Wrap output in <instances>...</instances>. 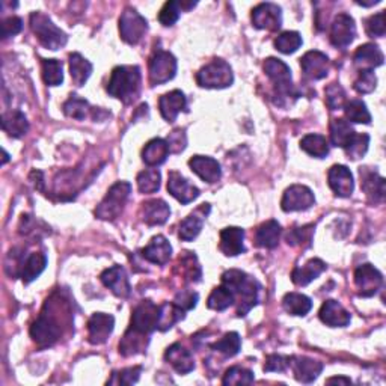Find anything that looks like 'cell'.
I'll return each mask as SVG.
<instances>
[{"instance_id": "18", "label": "cell", "mask_w": 386, "mask_h": 386, "mask_svg": "<svg viewBox=\"0 0 386 386\" xmlns=\"http://www.w3.org/2000/svg\"><path fill=\"white\" fill-rule=\"evenodd\" d=\"M168 192L174 197L177 201H180L181 204H190V202L199 198L201 192L197 186H193L181 174H178L177 171L169 172L168 177Z\"/></svg>"}, {"instance_id": "37", "label": "cell", "mask_w": 386, "mask_h": 386, "mask_svg": "<svg viewBox=\"0 0 386 386\" xmlns=\"http://www.w3.org/2000/svg\"><path fill=\"white\" fill-rule=\"evenodd\" d=\"M93 73V64L80 53L69 55V74L76 86H84Z\"/></svg>"}, {"instance_id": "59", "label": "cell", "mask_w": 386, "mask_h": 386, "mask_svg": "<svg viewBox=\"0 0 386 386\" xmlns=\"http://www.w3.org/2000/svg\"><path fill=\"white\" fill-rule=\"evenodd\" d=\"M290 362H291L290 357H282V354H269L266 364H264V371L282 373L290 367Z\"/></svg>"}, {"instance_id": "24", "label": "cell", "mask_w": 386, "mask_h": 386, "mask_svg": "<svg viewBox=\"0 0 386 386\" xmlns=\"http://www.w3.org/2000/svg\"><path fill=\"white\" fill-rule=\"evenodd\" d=\"M220 251L227 257H237L246 251L245 229L239 227H228L220 232Z\"/></svg>"}, {"instance_id": "5", "label": "cell", "mask_w": 386, "mask_h": 386, "mask_svg": "<svg viewBox=\"0 0 386 386\" xmlns=\"http://www.w3.org/2000/svg\"><path fill=\"white\" fill-rule=\"evenodd\" d=\"M131 193V185L127 181H118L112 186L103 201L95 208V216L101 220H114L124 210L126 202Z\"/></svg>"}, {"instance_id": "6", "label": "cell", "mask_w": 386, "mask_h": 386, "mask_svg": "<svg viewBox=\"0 0 386 386\" xmlns=\"http://www.w3.org/2000/svg\"><path fill=\"white\" fill-rule=\"evenodd\" d=\"M30 27H32L38 41L48 50H59L68 41V36L64 30H60L52 20L43 13L30 14Z\"/></svg>"}, {"instance_id": "27", "label": "cell", "mask_w": 386, "mask_h": 386, "mask_svg": "<svg viewBox=\"0 0 386 386\" xmlns=\"http://www.w3.org/2000/svg\"><path fill=\"white\" fill-rule=\"evenodd\" d=\"M186 106H187L186 97L178 89L171 91V93L161 95L159 100L160 114L168 121V123H174L180 112L186 110Z\"/></svg>"}, {"instance_id": "1", "label": "cell", "mask_w": 386, "mask_h": 386, "mask_svg": "<svg viewBox=\"0 0 386 386\" xmlns=\"http://www.w3.org/2000/svg\"><path fill=\"white\" fill-rule=\"evenodd\" d=\"M48 299L39 317L30 326V337L41 349L52 347L62 337L64 329L71 323V311L60 299Z\"/></svg>"}, {"instance_id": "31", "label": "cell", "mask_w": 386, "mask_h": 386, "mask_svg": "<svg viewBox=\"0 0 386 386\" xmlns=\"http://www.w3.org/2000/svg\"><path fill=\"white\" fill-rule=\"evenodd\" d=\"M361 186L373 202H382L385 199V178L375 171L361 168Z\"/></svg>"}, {"instance_id": "44", "label": "cell", "mask_w": 386, "mask_h": 386, "mask_svg": "<svg viewBox=\"0 0 386 386\" xmlns=\"http://www.w3.org/2000/svg\"><path fill=\"white\" fill-rule=\"evenodd\" d=\"M182 317H185V311L180 310L177 305L172 302H166L164 305H160V317H159V331L165 332L171 329L177 321H180Z\"/></svg>"}, {"instance_id": "25", "label": "cell", "mask_w": 386, "mask_h": 386, "mask_svg": "<svg viewBox=\"0 0 386 386\" xmlns=\"http://www.w3.org/2000/svg\"><path fill=\"white\" fill-rule=\"evenodd\" d=\"M142 257L152 264L165 266L172 257V246L171 243L164 236L152 237L148 243V246L142 249Z\"/></svg>"}, {"instance_id": "8", "label": "cell", "mask_w": 386, "mask_h": 386, "mask_svg": "<svg viewBox=\"0 0 386 386\" xmlns=\"http://www.w3.org/2000/svg\"><path fill=\"white\" fill-rule=\"evenodd\" d=\"M177 59L166 50H157L149 59V82L152 86L164 85L175 77Z\"/></svg>"}, {"instance_id": "49", "label": "cell", "mask_w": 386, "mask_h": 386, "mask_svg": "<svg viewBox=\"0 0 386 386\" xmlns=\"http://www.w3.org/2000/svg\"><path fill=\"white\" fill-rule=\"evenodd\" d=\"M136 181L139 192L149 195V193H156L160 189L161 175L157 169H147L140 172Z\"/></svg>"}, {"instance_id": "57", "label": "cell", "mask_w": 386, "mask_h": 386, "mask_svg": "<svg viewBox=\"0 0 386 386\" xmlns=\"http://www.w3.org/2000/svg\"><path fill=\"white\" fill-rule=\"evenodd\" d=\"M365 30L371 38H382L386 32L385 25V11H380L378 14L371 15L367 22H365Z\"/></svg>"}, {"instance_id": "17", "label": "cell", "mask_w": 386, "mask_h": 386, "mask_svg": "<svg viewBox=\"0 0 386 386\" xmlns=\"http://www.w3.org/2000/svg\"><path fill=\"white\" fill-rule=\"evenodd\" d=\"M100 279L112 293L115 294L117 298L126 299L131 294L130 281H128L127 272L124 270V267L112 266L101 273Z\"/></svg>"}, {"instance_id": "38", "label": "cell", "mask_w": 386, "mask_h": 386, "mask_svg": "<svg viewBox=\"0 0 386 386\" xmlns=\"http://www.w3.org/2000/svg\"><path fill=\"white\" fill-rule=\"evenodd\" d=\"M282 307L291 316H299L303 317L311 311L312 302L308 296L300 293H287L282 299Z\"/></svg>"}, {"instance_id": "50", "label": "cell", "mask_w": 386, "mask_h": 386, "mask_svg": "<svg viewBox=\"0 0 386 386\" xmlns=\"http://www.w3.org/2000/svg\"><path fill=\"white\" fill-rule=\"evenodd\" d=\"M255 380V375L248 368L243 367H231L223 374V385H251Z\"/></svg>"}, {"instance_id": "52", "label": "cell", "mask_w": 386, "mask_h": 386, "mask_svg": "<svg viewBox=\"0 0 386 386\" xmlns=\"http://www.w3.org/2000/svg\"><path fill=\"white\" fill-rule=\"evenodd\" d=\"M324 94H326V105L331 110L344 109L345 103H347V95H345V91L337 82L331 84L326 88V91H324Z\"/></svg>"}, {"instance_id": "15", "label": "cell", "mask_w": 386, "mask_h": 386, "mask_svg": "<svg viewBox=\"0 0 386 386\" xmlns=\"http://www.w3.org/2000/svg\"><path fill=\"white\" fill-rule=\"evenodd\" d=\"M114 326H115L114 316L105 312L93 314V317H91L88 321L89 342L94 345L105 344L110 337V333L114 332Z\"/></svg>"}, {"instance_id": "32", "label": "cell", "mask_w": 386, "mask_h": 386, "mask_svg": "<svg viewBox=\"0 0 386 386\" xmlns=\"http://www.w3.org/2000/svg\"><path fill=\"white\" fill-rule=\"evenodd\" d=\"M46 266H47L46 253L43 252L29 253L27 257H25L22 269H20V278L23 279L25 284H30L41 275Z\"/></svg>"}, {"instance_id": "10", "label": "cell", "mask_w": 386, "mask_h": 386, "mask_svg": "<svg viewBox=\"0 0 386 386\" xmlns=\"http://www.w3.org/2000/svg\"><path fill=\"white\" fill-rule=\"evenodd\" d=\"M159 317H160V307L151 300H142L131 314V324L130 328L140 333L149 335L159 328Z\"/></svg>"}, {"instance_id": "55", "label": "cell", "mask_w": 386, "mask_h": 386, "mask_svg": "<svg viewBox=\"0 0 386 386\" xmlns=\"http://www.w3.org/2000/svg\"><path fill=\"white\" fill-rule=\"evenodd\" d=\"M180 13H181L180 2H174V0H172V2H166L159 13V22L166 27L174 26L178 22Z\"/></svg>"}, {"instance_id": "58", "label": "cell", "mask_w": 386, "mask_h": 386, "mask_svg": "<svg viewBox=\"0 0 386 386\" xmlns=\"http://www.w3.org/2000/svg\"><path fill=\"white\" fill-rule=\"evenodd\" d=\"M198 299H199L198 293L192 291V290H181L177 293L174 303L182 311H190L197 307Z\"/></svg>"}, {"instance_id": "23", "label": "cell", "mask_w": 386, "mask_h": 386, "mask_svg": "<svg viewBox=\"0 0 386 386\" xmlns=\"http://www.w3.org/2000/svg\"><path fill=\"white\" fill-rule=\"evenodd\" d=\"M290 367L294 378L302 383H312L323 371V364L307 357H291Z\"/></svg>"}, {"instance_id": "45", "label": "cell", "mask_w": 386, "mask_h": 386, "mask_svg": "<svg viewBox=\"0 0 386 386\" xmlns=\"http://www.w3.org/2000/svg\"><path fill=\"white\" fill-rule=\"evenodd\" d=\"M240 347H241V338L237 332H228L223 335L219 341L211 344L213 350L225 354L227 358L236 357V354L240 352Z\"/></svg>"}, {"instance_id": "16", "label": "cell", "mask_w": 386, "mask_h": 386, "mask_svg": "<svg viewBox=\"0 0 386 386\" xmlns=\"http://www.w3.org/2000/svg\"><path fill=\"white\" fill-rule=\"evenodd\" d=\"M300 68L308 79L321 80L329 74V58L319 50H311L300 58Z\"/></svg>"}, {"instance_id": "9", "label": "cell", "mask_w": 386, "mask_h": 386, "mask_svg": "<svg viewBox=\"0 0 386 386\" xmlns=\"http://www.w3.org/2000/svg\"><path fill=\"white\" fill-rule=\"evenodd\" d=\"M148 32V22L138 11L127 8L119 18V34L127 44L135 46Z\"/></svg>"}, {"instance_id": "22", "label": "cell", "mask_w": 386, "mask_h": 386, "mask_svg": "<svg viewBox=\"0 0 386 386\" xmlns=\"http://www.w3.org/2000/svg\"><path fill=\"white\" fill-rule=\"evenodd\" d=\"M208 211H210V206L202 204L195 211L190 213L185 220H181L180 231H178L180 239L185 241L195 240L199 236L202 225H204V220H206V216L208 215Z\"/></svg>"}, {"instance_id": "13", "label": "cell", "mask_w": 386, "mask_h": 386, "mask_svg": "<svg viewBox=\"0 0 386 386\" xmlns=\"http://www.w3.org/2000/svg\"><path fill=\"white\" fill-rule=\"evenodd\" d=\"M357 36V25L349 14H338L331 26V43L337 48H345Z\"/></svg>"}, {"instance_id": "61", "label": "cell", "mask_w": 386, "mask_h": 386, "mask_svg": "<svg viewBox=\"0 0 386 386\" xmlns=\"http://www.w3.org/2000/svg\"><path fill=\"white\" fill-rule=\"evenodd\" d=\"M23 20L20 17H8L2 22V38L6 39L9 36H14L22 32Z\"/></svg>"}, {"instance_id": "60", "label": "cell", "mask_w": 386, "mask_h": 386, "mask_svg": "<svg viewBox=\"0 0 386 386\" xmlns=\"http://www.w3.org/2000/svg\"><path fill=\"white\" fill-rule=\"evenodd\" d=\"M166 142H168V147H169V152L178 154V152L185 151V148L187 145V138H186L185 130H181V128L174 130L172 133H169Z\"/></svg>"}, {"instance_id": "43", "label": "cell", "mask_w": 386, "mask_h": 386, "mask_svg": "<svg viewBox=\"0 0 386 386\" xmlns=\"http://www.w3.org/2000/svg\"><path fill=\"white\" fill-rule=\"evenodd\" d=\"M345 117L350 123L357 124H370L371 123V114L367 109V105L362 100H350L344 106Z\"/></svg>"}, {"instance_id": "14", "label": "cell", "mask_w": 386, "mask_h": 386, "mask_svg": "<svg viewBox=\"0 0 386 386\" xmlns=\"http://www.w3.org/2000/svg\"><path fill=\"white\" fill-rule=\"evenodd\" d=\"M252 25L262 30H278L282 26V9L275 4H260L252 9Z\"/></svg>"}, {"instance_id": "54", "label": "cell", "mask_w": 386, "mask_h": 386, "mask_svg": "<svg viewBox=\"0 0 386 386\" xmlns=\"http://www.w3.org/2000/svg\"><path fill=\"white\" fill-rule=\"evenodd\" d=\"M314 225H305L300 228H293L287 234V241L291 246H310L312 240Z\"/></svg>"}, {"instance_id": "46", "label": "cell", "mask_w": 386, "mask_h": 386, "mask_svg": "<svg viewBox=\"0 0 386 386\" xmlns=\"http://www.w3.org/2000/svg\"><path fill=\"white\" fill-rule=\"evenodd\" d=\"M43 79L46 85L58 86L64 82L62 62L58 59H43Z\"/></svg>"}, {"instance_id": "41", "label": "cell", "mask_w": 386, "mask_h": 386, "mask_svg": "<svg viewBox=\"0 0 386 386\" xmlns=\"http://www.w3.org/2000/svg\"><path fill=\"white\" fill-rule=\"evenodd\" d=\"M234 302H236L234 293L222 284V286L216 287L211 291L207 300V307L215 311H225L227 308L231 307V305H234Z\"/></svg>"}, {"instance_id": "28", "label": "cell", "mask_w": 386, "mask_h": 386, "mask_svg": "<svg viewBox=\"0 0 386 386\" xmlns=\"http://www.w3.org/2000/svg\"><path fill=\"white\" fill-rule=\"evenodd\" d=\"M165 359L180 374H187L195 368V359H193L192 353L186 347H182L180 342L172 344L171 347H168L165 353Z\"/></svg>"}, {"instance_id": "12", "label": "cell", "mask_w": 386, "mask_h": 386, "mask_svg": "<svg viewBox=\"0 0 386 386\" xmlns=\"http://www.w3.org/2000/svg\"><path fill=\"white\" fill-rule=\"evenodd\" d=\"M354 284H357L359 296L371 298L382 287L383 277L378 269L367 262L354 270Z\"/></svg>"}, {"instance_id": "20", "label": "cell", "mask_w": 386, "mask_h": 386, "mask_svg": "<svg viewBox=\"0 0 386 386\" xmlns=\"http://www.w3.org/2000/svg\"><path fill=\"white\" fill-rule=\"evenodd\" d=\"M320 320L331 328H345L352 320L350 312L337 300H326L319 312Z\"/></svg>"}, {"instance_id": "30", "label": "cell", "mask_w": 386, "mask_h": 386, "mask_svg": "<svg viewBox=\"0 0 386 386\" xmlns=\"http://www.w3.org/2000/svg\"><path fill=\"white\" fill-rule=\"evenodd\" d=\"M326 270V264L320 258H312L307 264L300 267H296L291 273V281L299 287H305L311 284L314 279H317L321 273Z\"/></svg>"}, {"instance_id": "40", "label": "cell", "mask_w": 386, "mask_h": 386, "mask_svg": "<svg viewBox=\"0 0 386 386\" xmlns=\"http://www.w3.org/2000/svg\"><path fill=\"white\" fill-rule=\"evenodd\" d=\"M300 148L307 152V154L317 159H324L329 154V144L326 138L321 135H307L300 140Z\"/></svg>"}, {"instance_id": "56", "label": "cell", "mask_w": 386, "mask_h": 386, "mask_svg": "<svg viewBox=\"0 0 386 386\" xmlns=\"http://www.w3.org/2000/svg\"><path fill=\"white\" fill-rule=\"evenodd\" d=\"M142 373V367H130L124 368L118 373H114L112 379L109 380L110 385H133L139 380Z\"/></svg>"}, {"instance_id": "51", "label": "cell", "mask_w": 386, "mask_h": 386, "mask_svg": "<svg viewBox=\"0 0 386 386\" xmlns=\"http://www.w3.org/2000/svg\"><path fill=\"white\" fill-rule=\"evenodd\" d=\"M180 266L185 273V279L189 282H198L201 278V267L198 264L197 255L193 252H185V255L180 257Z\"/></svg>"}, {"instance_id": "48", "label": "cell", "mask_w": 386, "mask_h": 386, "mask_svg": "<svg viewBox=\"0 0 386 386\" xmlns=\"http://www.w3.org/2000/svg\"><path fill=\"white\" fill-rule=\"evenodd\" d=\"M302 36L299 32H294V30H287V32H282L275 39V47L278 52L284 55H291L296 52V50L302 46Z\"/></svg>"}, {"instance_id": "62", "label": "cell", "mask_w": 386, "mask_h": 386, "mask_svg": "<svg viewBox=\"0 0 386 386\" xmlns=\"http://www.w3.org/2000/svg\"><path fill=\"white\" fill-rule=\"evenodd\" d=\"M328 383H342V385H350L352 380L349 378H331L326 380Z\"/></svg>"}, {"instance_id": "21", "label": "cell", "mask_w": 386, "mask_h": 386, "mask_svg": "<svg viewBox=\"0 0 386 386\" xmlns=\"http://www.w3.org/2000/svg\"><path fill=\"white\" fill-rule=\"evenodd\" d=\"M189 166L201 180H204L206 182H210V185H213V182H218L222 178L220 164L213 157L195 156L189 160Z\"/></svg>"}, {"instance_id": "4", "label": "cell", "mask_w": 386, "mask_h": 386, "mask_svg": "<svg viewBox=\"0 0 386 386\" xmlns=\"http://www.w3.org/2000/svg\"><path fill=\"white\" fill-rule=\"evenodd\" d=\"M262 68L264 73L273 82V86H275V97H278L275 101L277 105L284 106L286 103H290V98L296 100L299 97L296 88L293 86L291 82V69L286 62L277 58H269Z\"/></svg>"}, {"instance_id": "33", "label": "cell", "mask_w": 386, "mask_h": 386, "mask_svg": "<svg viewBox=\"0 0 386 386\" xmlns=\"http://www.w3.org/2000/svg\"><path fill=\"white\" fill-rule=\"evenodd\" d=\"M282 228L277 220H267L261 223L255 231V245L264 249H273L278 246Z\"/></svg>"}, {"instance_id": "7", "label": "cell", "mask_w": 386, "mask_h": 386, "mask_svg": "<svg viewBox=\"0 0 386 386\" xmlns=\"http://www.w3.org/2000/svg\"><path fill=\"white\" fill-rule=\"evenodd\" d=\"M234 82V74L228 62L222 59L211 60L210 64L202 67L197 74V84L207 89H223Z\"/></svg>"}, {"instance_id": "47", "label": "cell", "mask_w": 386, "mask_h": 386, "mask_svg": "<svg viewBox=\"0 0 386 386\" xmlns=\"http://www.w3.org/2000/svg\"><path fill=\"white\" fill-rule=\"evenodd\" d=\"M368 145L370 136L367 133H354L352 139L347 142V145L344 147V151L349 159L358 160L362 156H365V152L368 151Z\"/></svg>"}, {"instance_id": "35", "label": "cell", "mask_w": 386, "mask_h": 386, "mask_svg": "<svg viewBox=\"0 0 386 386\" xmlns=\"http://www.w3.org/2000/svg\"><path fill=\"white\" fill-rule=\"evenodd\" d=\"M169 156V147L165 139H151L142 151V160L145 161L148 166H159L165 164Z\"/></svg>"}, {"instance_id": "36", "label": "cell", "mask_w": 386, "mask_h": 386, "mask_svg": "<svg viewBox=\"0 0 386 386\" xmlns=\"http://www.w3.org/2000/svg\"><path fill=\"white\" fill-rule=\"evenodd\" d=\"M149 335L140 333L135 329L128 328L126 335L119 342V353L123 357H133V354H138L140 352H144L148 345L149 341Z\"/></svg>"}, {"instance_id": "53", "label": "cell", "mask_w": 386, "mask_h": 386, "mask_svg": "<svg viewBox=\"0 0 386 386\" xmlns=\"http://www.w3.org/2000/svg\"><path fill=\"white\" fill-rule=\"evenodd\" d=\"M378 86V77H375L373 69L359 71L358 79L354 80L353 88L359 94H370Z\"/></svg>"}, {"instance_id": "19", "label": "cell", "mask_w": 386, "mask_h": 386, "mask_svg": "<svg viewBox=\"0 0 386 386\" xmlns=\"http://www.w3.org/2000/svg\"><path fill=\"white\" fill-rule=\"evenodd\" d=\"M329 186L333 190V193L340 198H349L354 190V181L353 175L349 168L344 165H335L329 169L328 174Z\"/></svg>"}, {"instance_id": "39", "label": "cell", "mask_w": 386, "mask_h": 386, "mask_svg": "<svg viewBox=\"0 0 386 386\" xmlns=\"http://www.w3.org/2000/svg\"><path fill=\"white\" fill-rule=\"evenodd\" d=\"M329 131H331L332 145L340 147V148H344L345 145H347V142L352 139V136L357 133L349 121H345L342 118H333L331 121Z\"/></svg>"}, {"instance_id": "26", "label": "cell", "mask_w": 386, "mask_h": 386, "mask_svg": "<svg viewBox=\"0 0 386 386\" xmlns=\"http://www.w3.org/2000/svg\"><path fill=\"white\" fill-rule=\"evenodd\" d=\"M140 216H142V220H144L149 227L164 225L171 216V208L164 199H151L142 204Z\"/></svg>"}, {"instance_id": "11", "label": "cell", "mask_w": 386, "mask_h": 386, "mask_svg": "<svg viewBox=\"0 0 386 386\" xmlns=\"http://www.w3.org/2000/svg\"><path fill=\"white\" fill-rule=\"evenodd\" d=\"M314 202H316V197H314V193L310 187L294 185L284 192L281 207L286 213L305 211L311 208L314 206Z\"/></svg>"}, {"instance_id": "3", "label": "cell", "mask_w": 386, "mask_h": 386, "mask_svg": "<svg viewBox=\"0 0 386 386\" xmlns=\"http://www.w3.org/2000/svg\"><path fill=\"white\" fill-rule=\"evenodd\" d=\"M140 69L136 65H121L112 71L109 84L106 86L107 93L123 103H133L140 93Z\"/></svg>"}, {"instance_id": "34", "label": "cell", "mask_w": 386, "mask_h": 386, "mask_svg": "<svg viewBox=\"0 0 386 386\" xmlns=\"http://www.w3.org/2000/svg\"><path fill=\"white\" fill-rule=\"evenodd\" d=\"M2 128L8 136L23 138L29 130V121L23 112L9 110L2 115Z\"/></svg>"}, {"instance_id": "42", "label": "cell", "mask_w": 386, "mask_h": 386, "mask_svg": "<svg viewBox=\"0 0 386 386\" xmlns=\"http://www.w3.org/2000/svg\"><path fill=\"white\" fill-rule=\"evenodd\" d=\"M64 114L69 118L84 121L89 114L93 115L94 107H91L86 100L80 98L79 95H71L62 106Z\"/></svg>"}, {"instance_id": "29", "label": "cell", "mask_w": 386, "mask_h": 386, "mask_svg": "<svg viewBox=\"0 0 386 386\" xmlns=\"http://www.w3.org/2000/svg\"><path fill=\"white\" fill-rule=\"evenodd\" d=\"M353 60H354V65L359 68V71H364V69L374 71V68L383 65L385 56L378 46L368 43L358 47L357 52H354Z\"/></svg>"}, {"instance_id": "2", "label": "cell", "mask_w": 386, "mask_h": 386, "mask_svg": "<svg viewBox=\"0 0 386 386\" xmlns=\"http://www.w3.org/2000/svg\"><path fill=\"white\" fill-rule=\"evenodd\" d=\"M222 284L234 293L236 299H239V317H245L260 300V282L255 278L249 277L245 272L237 269L227 270L222 275Z\"/></svg>"}]
</instances>
